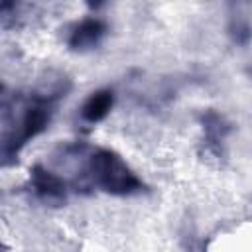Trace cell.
I'll return each mask as SVG.
<instances>
[{
  "label": "cell",
  "instance_id": "cell-1",
  "mask_svg": "<svg viewBox=\"0 0 252 252\" xmlns=\"http://www.w3.org/2000/svg\"><path fill=\"white\" fill-rule=\"evenodd\" d=\"M89 171L96 187L114 195H128L142 187L132 169L114 152L108 150H96L91 156Z\"/></svg>",
  "mask_w": 252,
  "mask_h": 252
},
{
  "label": "cell",
  "instance_id": "cell-2",
  "mask_svg": "<svg viewBox=\"0 0 252 252\" xmlns=\"http://www.w3.org/2000/svg\"><path fill=\"white\" fill-rule=\"evenodd\" d=\"M104 32H106V28H104L102 22H98V20H85L83 24H79L73 30V33L69 37V45L73 49L94 47L100 41V37L104 35Z\"/></svg>",
  "mask_w": 252,
  "mask_h": 252
},
{
  "label": "cell",
  "instance_id": "cell-3",
  "mask_svg": "<svg viewBox=\"0 0 252 252\" xmlns=\"http://www.w3.org/2000/svg\"><path fill=\"white\" fill-rule=\"evenodd\" d=\"M33 187L39 193V197L47 199V201H61L65 197V185L63 181L53 175L51 171L43 169V167H33Z\"/></svg>",
  "mask_w": 252,
  "mask_h": 252
},
{
  "label": "cell",
  "instance_id": "cell-4",
  "mask_svg": "<svg viewBox=\"0 0 252 252\" xmlns=\"http://www.w3.org/2000/svg\"><path fill=\"white\" fill-rule=\"evenodd\" d=\"M112 100H114L112 91H98V93H94L83 104V118L87 122H98V120H102L108 114V110L112 106Z\"/></svg>",
  "mask_w": 252,
  "mask_h": 252
},
{
  "label": "cell",
  "instance_id": "cell-5",
  "mask_svg": "<svg viewBox=\"0 0 252 252\" xmlns=\"http://www.w3.org/2000/svg\"><path fill=\"white\" fill-rule=\"evenodd\" d=\"M87 4H89V6H93V8H96V6H100V4H102V0H87Z\"/></svg>",
  "mask_w": 252,
  "mask_h": 252
}]
</instances>
